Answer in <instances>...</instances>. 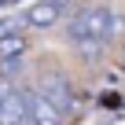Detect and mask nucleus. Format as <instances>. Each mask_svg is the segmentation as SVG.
Listing matches in <instances>:
<instances>
[{"instance_id":"obj_8","label":"nucleus","mask_w":125,"mask_h":125,"mask_svg":"<svg viewBox=\"0 0 125 125\" xmlns=\"http://www.w3.org/2000/svg\"><path fill=\"white\" fill-rule=\"evenodd\" d=\"M121 59H125V55H121Z\"/></svg>"},{"instance_id":"obj_1","label":"nucleus","mask_w":125,"mask_h":125,"mask_svg":"<svg viewBox=\"0 0 125 125\" xmlns=\"http://www.w3.org/2000/svg\"><path fill=\"white\" fill-rule=\"evenodd\" d=\"M66 37L85 55H99L103 44L125 37V15L118 8H110V4H85V8H77L70 15Z\"/></svg>"},{"instance_id":"obj_5","label":"nucleus","mask_w":125,"mask_h":125,"mask_svg":"<svg viewBox=\"0 0 125 125\" xmlns=\"http://www.w3.org/2000/svg\"><path fill=\"white\" fill-rule=\"evenodd\" d=\"M62 11L66 8H59V4H52V0H37L33 8H26V26H37V30H44V26H52V22H59L62 19Z\"/></svg>"},{"instance_id":"obj_2","label":"nucleus","mask_w":125,"mask_h":125,"mask_svg":"<svg viewBox=\"0 0 125 125\" xmlns=\"http://www.w3.org/2000/svg\"><path fill=\"white\" fill-rule=\"evenodd\" d=\"M0 125H30L26 88H15L11 81H0Z\"/></svg>"},{"instance_id":"obj_7","label":"nucleus","mask_w":125,"mask_h":125,"mask_svg":"<svg viewBox=\"0 0 125 125\" xmlns=\"http://www.w3.org/2000/svg\"><path fill=\"white\" fill-rule=\"evenodd\" d=\"M8 4H19V0H0V8H8Z\"/></svg>"},{"instance_id":"obj_3","label":"nucleus","mask_w":125,"mask_h":125,"mask_svg":"<svg viewBox=\"0 0 125 125\" xmlns=\"http://www.w3.org/2000/svg\"><path fill=\"white\" fill-rule=\"evenodd\" d=\"M37 92L59 110V114H70L74 107H77V96H74V85L62 77V74H44L41 81H37Z\"/></svg>"},{"instance_id":"obj_6","label":"nucleus","mask_w":125,"mask_h":125,"mask_svg":"<svg viewBox=\"0 0 125 125\" xmlns=\"http://www.w3.org/2000/svg\"><path fill=\"white\" fill-rule=\"evenodd\" d=\"M22 52H26V37L19 30H4V33H0V59H4V62H15Z\"/></svg>"},{"instance_id":"obj_4","label":"nucleus","mask_w":125,"mask_h":125,"mask_svg":"<svg viewBox=\"0 0 125 125\" xmlns=\"http://www.w3.org/2000/svg\"><path fill=\"white\" fill-rule=\"evenodd\" d=\"M26 107H30V125H59L62 121V114L33 88V92H26Z\"/></svg>"}]
</instances>
